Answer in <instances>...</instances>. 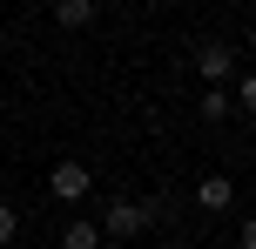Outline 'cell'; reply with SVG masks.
Returning <instances> with one entry per match:
<instances>
[{
    "label": "cell",
    "mask_w": 256,
    "mask_h": 249,
    "mask_svg": "<svg viewBox=\"0 0 256 249\" xmlns=\"http://www.w3.org/2000/svg\"><path fill=\"white\" fill-rule=\"evenodd\" d=\"M162 216H168V202H162V196H148V202H108L94 229H102L108 243H135L142 229H148V223H162Z\"/></svg>",
    "instance_id": "6da1fadb"
},
{
    "label": "cell",
    "mask_w": 256,
    "mask_h": 249,
    "mask_svg": "<svg viewBox=\"0 0 256 249\" xmlns=\"http://www.w3.org/2000/svg\"><path fill=\"white\" fill-rule=\"evenodd\" d=\"M48 189H54V202H88V189H94V175L81 169V162H54V175H48Z\"/></svg>",
    "instance_id": "7a4b0ae2"
},
{
    "label": "cell",
    "mask_w": 256,
    "mask_h": 249,
    "mask_svg": "<svg viewBox=\"0 0 256 249\" xmlns=\"http://www.w3.org/2000/svg\"><path fill=\"white\" fill-rule=\"evenodd\" d=\"M196 74H202L209 88H222V74H236V54L222 47V40H202V47H196Z\"/></svg>",
    "instance_id": "3957f363"
},
{
    "label": "cell",
    "mask_w": 256,
    "mask_h": 249,
    "mask_svg": "<svg viewBox=\"0 0 256 249\" xmlns=\"http://www.w3.org/2000/svg\"><path fill=\"white\" fill-rule=\"evenodd\" d=\"M230 202H236V182H230V175H202V182H196V209L222 216Z\"/></svg>",
    "instance_id": "277c9868"
},
{
    "label": "cell",
    "mask_w": 256,
    "mask_h": 249,
    "mask_svg": "<svg viewBox=\"0 0 256 249\" xmlns=\"http://www.w3.org/2000/svg\"><path fill=\"white\" fill-rule=\"evenodd\" d=\"M88 20H94V0H54V27H68V34H81Z\"/></svg>",
    "instance_id": "5b68a950"
},
{
    "label": "cell",
    "mask_w": 256,
    "mask_h": 249,
    "mask_svg": "<svg viewBox=\"0 0 256 249\" xmlns=\"http://www.w3.org/2000/svg\"><path fill=\"white\" fill-rule=\"evenodd\" d=\"M61 249H102V229H94L88 216H74V223L61 229Z\"/></svg>",
    "instance_id": "8992f818"
},
{
    "label": "cell",
    "mask_w": 256,
    "mask_h": 249,
    "mask_svg": "<svg viewBox=\"0 0 256 249\" xmlns=\"http://www.w3.org/2000/svg\"><path fill=\"white\" fill-rule=\"evenodd\" d=\"M202 121H230V94L222 88H202Z\"/></svg>",
    "instance_id": "52a82bcc"
},
{
    "label": "cell",
    "mask_w": 256,
    "mask_h": 249,
    "mask_svg": "<svg viewBox=\"0 0 256 249\" xmlns=\"http://www.w3.org/2000/svg\"><path fill=\"white\" fill-rule=\"evenodd\" d=\"M7 243H20V216H14L7 202H0V249H7Z\"/></svg>",
    "instance_id": "ba28073f"
},
{
    "label": "cell",
    "mask_w": 256,
    "mask_h": 249,
    "mask_svg": "<svg viewBox=\"0 0 256 249\" xmlns=\"http://www.w3.org/2000/svg\"><path fill=\"white\" fill-rule=\"evenodd\" d=\"M230 108H256V81H250V74H236V101H230Z\"/></svg>",
    "instance_id": "9c48e42d"
}]
</instances>
